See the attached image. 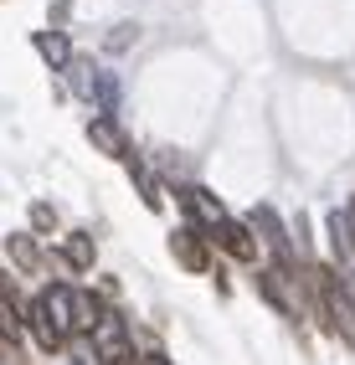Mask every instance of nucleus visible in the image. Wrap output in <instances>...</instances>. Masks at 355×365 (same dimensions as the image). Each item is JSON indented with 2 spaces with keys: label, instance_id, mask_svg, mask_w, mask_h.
Masks as SVG:
<instances>
[{
  "label": "nucleus",
  "instance_id": "4468645a",
  "mask_svg": "<svg viewBox=\"0 0 355 365\" xmlns=\"http://www.w3.org/2000/svg\"><path fill=\"white\" fill-rule=\"evenodd\" d=\"M93 98H98L103 113L113 118V108H118V78H113V72H98V88H93Z\"/></svg>",
  "mask_w": 355,
  "mask_h": 365
},
{
  "label": "nucleus",
  "instance_id": "9d476101",
  "mask_svg": "<svg viewBox=\"0 0 355 365\" xmlns=\"http://www.w3.org/2000/svg\"><path fill=\"white\" fill-rule=\"evenodd\" d=\"M31 41H36V52L52 62V67L73 62V41H67V31H31Z\"/></svg>",
  "mask_w": 355,
  "mask_h": 365
},
{
  "label": "nucleus",
  "instance_id": "a211bd4d",
  "mask_svg": "<svg viewBox=\"0 0 355 365\" xmlns=\"http://www.w3.org/2000/svg\"><path fill=\"white\" fill-rule=\"evenodd\" d=\"M139 365H170V360H165V355H145V360H139Z\"/></svg>",
  "mask_w": 355,
  "mask_h": 365
},
{
  "label": "nucleus",
  "instance_id": "39448f33",
  "mask_svg": "<svg viewBox=\"0 0 355 365\" xmlns=\"http://www.w3.org/2000/svg\"><path fill=\"white\" fill-rule=\"evenodd\" d=\"M170 257L185 267V273H206V237L196 227H175L170 232Z\"/></svg>",
  "mask_w": 355,
  "mask_h": 365
},
{
  "label": "nucleus",
  "instance_id": "f03ea898",
  "mask_svg": "<svg viewBox=\"0 0 355 365\" xmlns=\"http://www.w3.org/2000/svg\"><path fill=\"white\" fill-rule=\"evenodd\" d=\"M88 339H93V360H103V365H124V360H134L129 324L118 319V314H103V319L88 329Z\"/></svg>",
  "mask_w": 355,
  "mask_h": 365
},
{
  "label": "nucleus",
  "instance_id": "6e6552de",
  "mask_svg": "<svg viewBox=\"0 0 355 365\" xmlns=\"http://www.w3.org/2000/svg\"><path fill=\"white\" fill-rule=\"evenodd\" d=\"M62 262L73 267V273H88V267L98 262V247H93V237H88V232H73V237H62Z\"/></svg>",
  "mask_w": 355,
  "mask_h": 365
},
{
  "label": "nucleus",
  "instance_id": "ddd939ff",
  "mask_svg": "<svg viewBox=\"0 0 355 365\" xmlns=\"http://www.w3.org/2000/svg\"><path fill=\"white\" fill-rule=\"evenodd\" d=\"M67 72H73V88H78V98H93V88H98V72H93V62L73 57V62H67Z\"/></svg>",
  "mask_w": 355,
  "mask_h": 365
},
{
  "label": "nucleus",
  "instance_id": "6ab92c4d",
  "mask_svg": "<svg viewBox=\"0 0 355 365\" xmlns=\"http://www.w3.org/2000/svg\"><path fill=\"white\" fill-rule=\"evenodd\" d=\"M345 294H350V304H355V273H350V288H345Z\"/></svg>",
  "mask_w": 355,
  "mask_h": 365
},
{
  "label": "nucleus",
  "instance_id": "f257e3e1",
  "mask_svg": "<svg viewBox=\"0 0 355 365\" xmlns=\"http://www.w3.org/2000/svg\"><path fill=\"white\" fill-rule=\"evenodd\" d=\"M26 324L36 334V345L46 355H57L67 345V334H73V283H46L26 309Z\"/></svg>",
  "mask_w": 355,
  "mask_h": 365
},
{
  "label": "nucleus",
  "instance_id": "20e7f679",
  "mask_svg": "<svg viewBox=\"0 0 355 365\" xmlns=\"http://www.w3.org/2000/svg\"><path fill=\"white\" fill-rule=\"evenodd\" d=\"M211 232V242L227 252V257H237V262H252L257 257V237L247 232V222H232V216H222L217 227H206Z\"/></svg>",
  "mask_w": 355,
  "mask_h": 365
},
{
  "label": "nucleus",
  "instance_id": "0eeeda50",
  "mask_svg": "<svg viewBox=\"0 0 355 365\" xmlns=\"http://www.w3.org/2000/svg\"><path fill=\"white\" fill-rule=\"evenodd\" d=\"M103 299L98 294H88V288H73V334H88L93 324H98L103 319Z\"/></svg>",
  "mask_w": 355,
  "mask_h": 365
},
{
  "label": "nucleus",
  "instance_id": "f3484780",
  "mask_svg": "<svg viewBox=\"0 0 355 365\" xmlns=\"http://www.w3.org/2000/svg\"><path fill=\"white\" fill-rule=\"evenodd\" d=\"M134 31H139V26H118V31H108V52H113V46H129Z\"/></svg>",
  "mask_w": 355,
  "mask_h": 365
},
{
  "label": "nucleus",
  "instance_id": "1a4fd4ad",
  "mask_svg": "<svg viewBox=\"0 0 355 365\" xmlns=\"http://www.w3.org/2000/svg\"><path fill=\"white\" fill-rule=\"evenodd\" d=\"M6 252H11V262L21 267V273H41V247H36V237H26V232L6 237Z\"/></svg>",
  "mask_w": 355,
  "mask_h": 365
},
{
  "label": "nucleus",
  "instance_id": "f8f14e48",
  "mask_svg": "<svg viewBox=\"0 0 355 365\" xmlns=\"http://www.w3.org/2000/svg\"><path fill=\"white\" fill-rule=\"evenodd\" d=\"M329 237H335V252L345 262H355V242H350V222H345V211H329Z\"/></svg>",
  "mask_w": 355,
  "mask_h": 365
},
{
  "label": "nucleus",
  "instance_id": "423d86ee",
  "mask_svg": "<svg viewBox=\"0 0 355 365\" xmlns=\"http://www.w3.org/2000/svg\"><path fill=\"white\" fill-rule=\"evenodd\" d=\"M88 144L98 155H113V160H129L134 150H129V139H124V129H118V118H108V113H98L88 124Z\"/></svg>",
  "mask_w": 355,
  "mask_h": 365
},
{
  "label": "nucleus",
  "instance_id": "7ed1b4c3",
  "mask_svg": "<svg viewBox=\"0 0 355 365\" xmlns=\"http://www.w3.org/2000/svg\"><path fill=\"white\" fill-rule=\"evenodd\" d=\"M247 232H263V242L273 247V257H278V267H294V242H289V232H283V222L268 211V206H252L247 211Z\"/></svg>",
  "mask_w": 355,
  "mask_h": 365
},
{
  "label": "nucleus",
  "instance_id": "9b49d317",
  "mask_svg": "<svg viewBox=\"0 0 355 365\" xmlns=\"http://www.w3.org/2000/svg\"><path fill=\"white\" fill-rule=\"evenodd\" d=\"M124 165H129V175H134V185H139V201H145L150 211H160V185L150 180V170H145V160H139V155H129Z\"/></svg>",
  "mask_w": 355,
  "mask_h": 365
},
{
  "label": "nucleus",
  "instance_id": "dca6fc26",
  "mask_svg": "<svg viewBox=\"0 0 355 365\" xmlns=\"http://www.w3.org/2000/svg\"><path fill=\"white\" fill-rule=\"evenodd\" d=\"M0 365H31V360H21V345H6V339H0Z\"/></svg>",
  "mask_w": 355,
  "mask_h": 365
},
{
  "label": "nucleus",
  "instance_id": "2eb2a0df",
  "mask_svg": "<svg viewBox=\"0 0 355 365\" xmlns=\"http://www.w3.org/2000/svg\"><path fill=\"white\" fill-rule=\"evenodd\" d=\"M31 222H36V227L46 232V227H52V222H57V211H52V206H46V201H36V206H31Z\"/></svg>",
  "mask_w": 355,
  "mask_h": 365
}]
</instances>
